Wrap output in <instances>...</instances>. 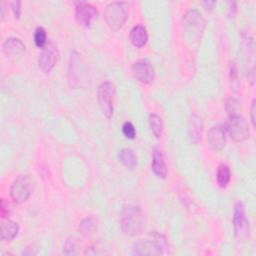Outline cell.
I'll return each instance as SVG.
<instances>
[{
    "label": "cell",
    "instance_id": "cell-14",
    "mask_svg": "<svg viewBox=\"0 0 256 256\" xmlns=\"http://www.w3.org/2000/svg\"><path fill=\"white\" fill-rule=\"evenodd\" d=\"M151 169H152L153 173L158 178H162V179L166 178V176H167V168H166L165 160H164L162 152L158 148H154L153 149Z\"/></svg>",
    "mask_w": 256,
    "mask_h": 256
},
{
    "label": "cell",
    "instance_id": "cell-2",
    "mask_svg": "<svg viewBox=\"0 0 256 256\" xmlns=\"http://www.w3.org/2000/svg\"><path fill=\"white\" fill-rule=\"evenodd\" d=\"M168 249L166 238L158 233L151 232L146 239L136 242L133 246L132 253L135 255H159L165 254Z\"/></svg>",
    "mask_w": 256,
    "mask_h": 256
},
{
    "label": "cell",
    "instance_id": "cell-27",
    "mask_svg": "<svg viewBox=\"0 0 256 256\" xmlns=\"http://www.w3.org/2000/svg\"><path fill=\"white\" fill-rule=\"evenodd\" d=\"M0 211H1V217L2 218H5L9 215L10 213V205L8 202H6L4 199L1 200V208H0Z\"/></svg>",
    "mask_w": 256,
    "mask_h": 256
},
{
    "label": "cell",
    "instance_id": "cell-20",
    "mask_svg": "<svg viewBox=\"0 0 256 256\" xmlns=\"http://www.w3.org/2000/svg\"><path fill=\"white\" fill-rule=\"evenodd\" d=\"M149 126L156 138L161 137L162 131H163V123L160 116L157 114H150L149 115Z\"/></svg>",
    "mask_w": 256,
    "mask_h": 256
},
{
    "label": "cell",
    "instance_id": "cell-1",
    "mask_svg": "<svg viewBox=\"0 0 256 256\" xmlns=\"http://www.w3.org/2000/svg\"><path fill=\"white\" fill-rule=\"evenodd\" d=\"M203 28L204 19L201 13L195 9L187 11L183 18V36L192 47H198Z\"/></svg>",
    "mask_w": 256,
    "mask_h": 256
},
{
    "label": "cell",
    "instance_id": "cell-21",
    "mask_svg": "<svg viewBox=\"0 0 256 256\" xmlns=\"http://www.w3.org/2000/svg\"><path fill=\"white\" fill-rule=\"evenodd\" d=\"M225 111L228 114V117L239 115V112L241 111L240 101L235 97L228 98L225 102Z\"/></svg>",
    "mask_w": 256,
    "mask_h": 256
},
{
    "label": "cell",
    "instance_id": "cell-24",
    "mask_svg": "<svg viewBox=\"0 0 256 256\" xmlns=\"http://www.w3.org/2000/svg\"><path fill=\"white\" fill-rule=\"evenodd\" d=\"M77 248H78V242L77 239L74 237H70L67 239L64 247H63V252L67 255H73L77 253Z\"/></svg>",
    "mask_w": 256,
    "mask_h": 256
},
{
    "label": "cell",
    "instance_id": "cell-23",
    "mask_svg": "<svg viewBox=\"0 0 256 256\" xmlns=\"http://www.w3.org/2000/svg\"><path fill=\"white\" fill-rule=\"evenodd\" d=\"M34 43L37 47L43 48L47 43V36L46 31L42 27H37L34 32Z\"/></svg>",
    "mask_w": 256,
    "mask_h": 256
},
{
    "label": "cell",
    "instance_id": "cell-22",
    "mask_svg": "<svg viewBox=\"0 0 256 256\" xmlns=\"http://www.w3.org/2000/svg\"><path fill=\"white\" fill-rule=\"evenodd\" d=\"M95 228H96V224H95V220L93 217H87V218L83 219L79 226L80 232L84 235L92 234L93 231L95 230Z\"/></svg>",
    "mask_w": 256,
    "mask_h": 256
},
{
    "label": "cell",
    "instance_id": "cell-4",
    "mask_svg": "<svg viewBox=\"0 0 256 256\" xmlns=\"http://www.w3.org/2000/svg\"><path fill=\"white\" fill-rule=\"evenodd\" d=\"M128 14L129 10L126 2H111L106 6L104 12L107 25L114 31L123 27L128 18Z\"/></svg>",
    "mask_w": 256,
    "mask_h": 256
},
{
    "label": "cell",
    "instance_id": "cell-18",
    "mask_svg": "<svg viewBox=\"0 0 256 256\" xmlns=\"http://www.w3.org/2000/svg\"><path fill=\"white\" fill-rule=\"evenodd\" d=\"M118 159L128 169H133L137 165V157L129 148L121 149L118 153Z\"/></svg>",
    "mask_w": 256,
    "mask_h": 256
},
{
    "label": "cell",
    "instance_id": "cell-17",
    "mask_svg": "<svg viewBox=\"0 0 256 256\" xmlns=\"http://www.w3.org/2000/svg\"><path fill=\"white\" fill-rule=\"evenodd\" d=\"M19 232V226L12 220H5L1 223V238L2 240H13Z\"/></svg>",
    "mask_w": 256,
    "mask_h": 256
},
{
    "label": "cell",
    "instance_id": "cell-9",
    "mask_svg": "<svg viewBox=\"0 0 256 256\" xmlns=\"http://www.w3.org/2000/svg\"><path fill=\"white\" fill-rule=\"evenodd\" d=\"M97 15V9L92 4L85 1L75 2V18L80 25L90 27Z\"/></svg>",
    "mask_w": 256,
    "mask_h": 256
},
{
    "label": "cell",
    "instance_id": "cell-15",
    "mask_svg": "<svg viewBox=\"0 0 256 256\" xmlns=\"http://www.w3.org/2000/svg\"><path fill=\"white\" fill-rule=\"evenodd\" d=\"M148 40V33L146 28L143 25H136L130 31V41L137 47H143Z\"/></svg>",
    "mask_w": 256,
    "mask_h": 256
},
{
    "label": "cell",
    "instance_id": "cell-3",
    "mask_svg": "<svg viewBox=\"0 0 256 256\" xmlns=\"http://www.w3.org/2000/svg\"><path fill=\"white\" fill-rule=\"evenodd\" d=\"M143 226V216L139 206L127 204L123 207L121 213V228L127 236L139 234Z\"/></svg>",
    "mask_w": 256,
    "mask_h": 256
},
{
    "label": "cell",
    "instance_id": "cell-29",
    "mask_svg": "<svg viewBox=\"0 0 256 256\" xmlns=\"http://www.w3.org/2000/svg\"><path fill=\"white\" fill-rule=\"evenodd\" d=\"M255 112H256V102H255V99H253V100H252V105H251V112H250V114H251V121H252V124H253L254 127L256 126V122H255V119H256V117H255Z\"/></svg>",
    "mask_w": 256,
    "mask_h": 256
},
{
    "label": "cell",
    "instance_id": "cell-19",
    "mask_svg": "<svg viewBox=\"0 0 256 256\" xmlns=\"http://www.w3.org/2000/svg\"><path fill=\"white\" fill-rule=\"evenodd\" d=\"M231 178L230 169L227 165L221 164L217 169V182L221 188H225Z\"/></svg>",
    "mask_w": 256,
    "mask_h": 256
},
{
    "label": "cell",
    "instance_id": "cell-26",
    "mask_svg": "<svg viewBox=\"0 0 256 256\" xmlns=\"http://www.w3.org/2000/svg\"><path fill=\"white\" fill-rule=\"evenodd\" d=\"M13 15L16 19H18L21 15V1H12L9 3Z\"/></svg>",
    "mask_w": 256,
    "mask_h": 256
},
{
    "label": "cell",
    "instance_id": "cell-25",
    "mask_svg": "<svg viewBox=\"0 0 256 256\" xmlns=\"http://www.w3.org/2000/svg\"><path fill=\"white\" fill-rule=\"evenodd\" d=\"M122 133L128 139H134L136 136V129L131 122H125L122 126Z\"/></svg>",
    "mask_w": 256,
    "mask_h": 256
},
{
    "label": "cell",
    "instance_id": "cell-12",
    "mask_svg": "<svg viewBox=\"0 0 256 256\" xmlns=\"http://www.w3.org/2000/svg\"><path fill=\"white\" fill-rule=\"evenodd\" d=\"M207 141L213 151H221L224 148L226 141L224 128L221 125L211 127L207 133Z\"/></svg>",
    "mask_w": 256,
    "mask_h": 256
},
{
    "label": "cell",
    "instance_id": "cell-7",
    "mask_svg": "<svg viewBox=\"0 0 256 256\" xmlns=\"http://www.w3.org/2000/svg\"><path fill=\"white\" fill-rule=\"evenodd\" d=\"M33 181L29 175H20L12 183L10 188V196L12 200L21 204L28 200L32 193Z\"/></svg>",
    "mask_w": 256,
    "mask_h": 256
},
{
    "label": "cell",
    "instance_id": "cell-6",
    "mask_svg": "<svg viewBox=\"0 0 256 256\" xmlns=\"http://www.w3.org/2000/svg\"><path fill=\"white\" fill-rule=\"evenodd\" d=\"M225 128L229 136L236 142H243L250 136L249 125L240 115L229 116L226 121Z\"/></svg>",
    "mask_w": 256,
    "mask_h": 256
},
{
    "label": "cell",
    "instance_id": "cell-5",
    "mask_svg": "<svg viewBox=\"0 0 256 256\" xmlns=\"http://www.w3.org/2000/svg\"><path fill=\"white\" fill-rule=\"evenodd\" d=\"M115 94V88L112 82L105 81L102 82L97 88V99L99 107L103 115L110 119L114 113L113 98Z\"/></svg>",
    "mask_w": 256,
    "mask_h": 256
},
{
    "label": "cell",
    "instance_id": "cell-28",
    "mask_svg": "<svg viewBox=\"0 0 256 256\" xmlns=\"http://www.w3.org/2000/svg\"><path fill=\"white\" fill-rule=\"evenodd\" d=\"M230 77H231V81L236 82L237 81V68L235 63H231L230 65Z\"/></svg>",
    "mask_w": 256,
    "mask_h": 256
},
{
    "label": "cell",
    "instance_id": "cell-11",
    "mask_svg": "<svg viewBox=\"0 0 256 256\" xmlns=\"http://www.w3.org/2000/svg\"><path fill=\"white\" fill-rule=\"evenodd\" d=\"M233 227L237 237H244L249 231V223L245 216V207L241 201H238L234 207Z\"/></svg>",
    "mask_w": 256,
    "mask_h": 256
},
{
    "label": "cell",
    "instance_id": "cell-10",
    "mask_svg": "<svg viewBox=\"0 0 256 256\" xmlns=\"http://www.w3.org/2000/svg\"><path fill=\"white\" fill-rule=\"evenodd\" d=\"M133 77L142 84H149L154 79V68L147 59H140L132 65Z\"/></svg>",
    "mask_w": 256,
    "mask_h": 256
},
{
    "label": "cell",
    "instance_id": "cell-8",
    "mask_svg": "<svg viewBox=\"0 0 256 256\" xmlns=\"http://www.w3.org/2000/svg\"><path fill=\"white\" fill-rule=\"evenodd\" d=\"M59 58V52L56 44L53 41H48L41 49L38 59V65L44 73L50 72L56 65Z\"/></svg>",
    "mask_w": 256,
    "mask_h": 256
},
{
    "label": "cell",
    "instance_id": "cell-13",
    "mask_svg": "<svg viewBox=\"0 0 256 256\" xmlns=\"http://www.w3.org/2000/svg\"><path fill=\"white\" fill-rule=\"evenodd\" d=\"M25 44L15 37L7 38L3 43V51L9 58H16L21 56L25 52Z\"/></svg>",
    "mask_w": 256,
    "mask_h": 256
},
{
    "label": "cell",
    "instance_id": "cell-16",
    "mask_svg": "<svg viewBox=\"0 0 256 256\" xmlns=\"http://www.w3.org/2000/svg\"><path fill=\"white\" fill-rule=\"evenodd\" d=\"M203 131V122L201 118L197 115H192L190 119V126H189V136L191 142L197 144L201 140Z\"/></svg>",
    "mask_w": 256,
    "mask_h": 256
}]
</instances>
